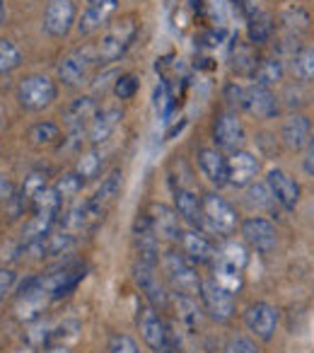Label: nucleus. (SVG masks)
<instances>
[{"label":"nucleus","instance_id":"nucleus-34","mask_svg":"<svg viewBox=\"0 0 314 353\" xmlns=\"http://www.w3.org/2000/svg\"><path fill=\"white\" fill-rule=\"evenodd\" d=\"M27 138L34 148H54L61 143V126L54 121H39L27 131Z\"/></svg>","mask_w":314,"mask_h":353},{"label":"nucleus","instance_id":"nucleus-3","mask_svg":"<svg viewBox=\"0 0 314 353\" xmlns=\"http://www.w3.org/2000/svg\"><path fill=\"white\" fill-rule=\"evenodd\" d=\"M201 206H203L206 230L216 232V235L225 237V240L230 235H235L237 228H240V218H237V211L232 208V203H227L218 194H203Z\"/></svg>","mask_w":314,"mask_h":353},{"label":"nucleus","instance_id":"nucleus-12","mask_svg":"<svg viewBox=\"0 0 314 353\" xmlns=\"http://www.w3.org/2000/svg\"><path fill=\"white\" fill-rule=\"evenodd\" d=\"M244 327L251 336H256L259 341H271L278 327V310L271 303H251L244 310Z\"/></svg>","mask_w":314,"mask_h":353},{"label":"nucleus","instance_id":"nucleus-48","mask_svg":"<svg viewBox=\"0 0 314 353\" xmlns=\"http://www.w3.org/2000/svg\"><path fill=\"white\" fill-rule=\"evenodd\" d=\"M302 170L309 176H314V136L309 138L307 148H304V157H302Z\"/></svg>","mask_w":314,"mask_h":353},{"label":"nucleus","instance_id":"nucleus-39","mask_svg":"<svg viewBox=\"0 0 314 353\" xmlns=\"http://www.w3.org/2000/svg\"><path fill=\"white\" fill-rule=\"evenodd\" d=\"M25 56H22L20 46L12 39H0V75L12 73L15 68H20Z\"/></svg>","mask_w":314,"mask_h":353},{"label":"nucleus","instance_id":"nucleus-7","mask_svg":"<svg viewBox=\"0 0 314 353\" xmlns=\"http://www.w3.org/2000/svg\"><path fill=\"white\" fill-rule=\"evenodd\" d=\"M133 281H136V285L140 288V293L145 295V300L155 310H167L169 307V303H172V293H167L163 279L157 276L155 266L136 261V264H133Z\"/></svg>","mask_w":314,"mask_h":353},{"label":"nucleus","instance_id":"nucleus-14","mask_svg":"<svg viewBox=\"0 0 314 353\" xmlns=\"http://www.w3.org/2000/svg\"><path fill=\"white\" fill-rule=\"evenodd\" d=\"M242 112H249L256 119H275L280 114V104L278 97L269 88H261V85L254 83V85H244Z\"/></svg>","mask_w":314,"mask_h":353},{"label":"nucleus","instance_id":"nucleus-21","mask_svg":"<svg viewBox=\"0 0 314 353\" xmlns=\"http://www.w3.org/2000/svg\"><path fill=\"white\" fill-rule=\"evenodd\" d=\"M196 160H198V167H201L203 176H206L213 187L222 189L230 184L227 157L222 155V150H218V148H201V150L196 152Z\"/></svg>","mask_w":314,"mask_h":353},{"label":"nucleus","instance_id":"nucleus-1","mask_svg":"<svg viewBox=\"0 0 314 353\" xmlns=\"http://www.w3.org/2000/svg\"><path fill=\"white\" fill-rule=\"evenodd\" d=\"M138 37V20L133 15H126L121 20L112 22V25L104 30L99 44L94 46V63H114L118 61L128 49L133 46Z\"/></svg>","mask_w":314,"mask_h":353},{"label":"nucleus","instance_id":"nucleus-28","mask_svg":"<svg viewBox=\"0 0 314 353\" xmlns=\"http://www.w3.org/2000/svg\"><path fill=\"white\" fill-rule=\"evenodd\" d=\"M237 44L232 46V54H230V65L240 78H254L256 68H259L261 59L256 56L254 44H244V41L235 39Z\"/></svg>","mask_w":314,"mask_h":353},{"label":"nucleus","instance_id":"nucleus-37","mask_svg":"<svg viewBox=\"0 0 314 353\" xmlns=\"http://www.w3.org/2000/svg\"><path fill=\"white\" fill-rule=\"evenodd\" d=\"M280 22H283L285 32L300 37L309 30V22L312 20H309V12L304 10L302 6H288L283 12H280Z\"/></svg>","mask_w":314,"mask_h":353},{"label":"nucleus","instance_id":"nucleus-2","mask_svg":"<svg viewBox=\"0 0 314 353\" xmlns=\"http://www.w3.org/2000/svg\"><path fill=\"white\" fill-rule=\"evenodd\" d=\"M163 269H165V276H167V281H169V285H172L174 293L196 295V298H198L203 279L198 276L196 264H193V261H189L187 256H184V252H182V254H179V252H174V250L165 252Z\"/></svg>","mask_w":314,"mask_h":353},{"label":"nucleus","instance_id":"nucleus-31","mask_svg":"<svg viewBox=\"0 0 314 353\" xmlns=\"http://www.w3.org/2000/svg\"><path fill=\"white\" fill-rule=\"evenodd\" d=\"M285 78V65H283V59H278V56H271V59H261L259 68H256L254 73V83L261 85V88H273V85L283 83Z\"/></svg>","mask_w":314,"mask_h":353},{"label":"nucleus","instance_id":"nucleus-26","mask_svg":"<svg viewBox=\"0 0 314 353\" xmlns=\"http://www.w3.org/2000/svg\"><path fill=\"white\" fill-rule=\"evenodd\" d=\"M172 303H174V307H177L179 324H182L189 334H196L198 329H203V312H206V310L198 305L196 295L172 293Z\"/></svg>","mask_w":314,"mask_h":353},{"label":"nucleus","instance_id":"nucleus-54","mask_svg":"<svg viewBox=\"0 0 314 353\" xmlns=\"http://www.w3.org/2000/svg\"><path fill=\"white\" fill-rule=\"evenodd\" d=\"M22 353H41V351H36V348H32V346H25L22 348Z\"/></svg>","mask_w":314,"mask_h":353},{"label":"nucleus","instance_id":"nucleus-47","mask_svg":"<svg viewBox=\"0 0 314 353\" xmlns=\"http://www.w3.org/2000/svg\"><path fill=\"white\" fill-rule=\"evenodd\" d=\"M12 196H15V184H12L10 176L0 172V206H6Z\"/></svg>","mask_w":314,"mask_h":353},{"label":"nucleus","instance_id":"nucleus-29","mask_svg":"<svg viewBox=\"0 0 314 353\" xmlns=\"http://www.w3.org/2000/svg\"><path fill=\"white\" fill-rule=\"evenodd\" d=\"M121 189H123V172L114 170L102 179L99 189L94 192L92 201L97 203V206H102V208H107V211H109V206H112V203L121 196Z\"/></svg>","mask_w":314,"mask_h":353},{"label":"nucleus","instance_id":"nucleus-53","mask_svg":"<svg viewBox=\"0 0 314 353\" xmlns=\"http://www.w3.org/2000/svg\"><path fill=\"white\" fill-rule=\"evenodd\" d=\"M8 17V8H6V0H0V27H3V22H6Z\"/></svg>","mask_w":314,"mask_h":353},{"label":"nucleus","instance_id":"nucleus-46","mask_svg":"<svg viewBox=\"0 0 314 353\" xmlns=\"http://www.w3.org/2000/svg\"><path fill=\"white\" fill-rule=\"evenodd\" d=\"M242 94H244V85L230 83L225 88V99L230 104V109H242Z\"/></svg>","mask_w":314,"mask_h":353},{"label":"nucleus","instance_id":"nucleus-42","mask_svg":"<svg viewBox=\"0 0 314 353\" xmlns=\"http://www.w3.org/2000/svg\"><path fill=\"white\" fill-rule=\"evenodd\" d=\"M138 92V78L133 73H123L118 75V80L114 83V94L118 99H131Z\"/></svg>","mask_w":314,"mask_h":353},{"label":"nucleus","instance_id":"nucleus-4","mask_svg":"<svg viewBox=\"0 0 314 353\" xmlns=\"http://www.w3.org/2000/svg\"><path fill=\"white\" fill-rule=\"evenodd\" d=\"M59 97V85L49 75H27L17 85V102L27 112H41Z\"/></svg>","mask_w":314,"mask_h":353},{"label":"nucleus","instance_id":"nucleus-18","mask_svg":"<svg viewBox=\"0 0 314 353\" xmlns=\"http://www.w3.org/2000/svg\"><path fill=\"white\" fill-rule=\"evenodd\" d=\"M240 8L247 15V32H249L251 44L259 46V44L271 41L273 30H275L273 17H271L269 12L261 10V8H256V3H251V0H240Z\"/></svg>","mask_w":314,"mask_h":353},{"label":"nucleus","instance_id":"nucleus-24","mask_svg":"<svg viewBox=\"0 0 314 353\" xmlns=\"http://www.w3.org/2000/svg\"><path fill=\"white\" fill-rule=\"evenodd\" d=\"M116 8H118V0H92L83 10V15H80L78 32L83 37H87V34H92V32L102 30L109 22V17L116 12Z\"/></svg>","mask_w":314,"mask_h":353},{"label":"nucleus","instance_id":"nucleus-5","mask_svg":"<svg viewBox=\"0 0 314 353\" xmlns=\"http://www.w3.org/2000/svg\"><path fill=\"white\" fill-rule=\"evenodd\" d=\"M136 327L140 332L143 341L147 343L152 353H172L169 348V334H167V322H165L157 310L150 303L138 305V314H136Z\"/></svg>","mask_w":314,"mask_h":353},{"label":"nucleus","instance_id":"nucleus-13","mask_svg":"<svg viewBox=\"0 0 314 353\" xmlns=\"http://www.w3.org/2000/svg\"><path fill=\"white\" fill-rule=\"evenodd\" d=\"M85 279V264L80 261H70V264H63L61 269H54L49 274L41 276V283L44 288L51 293V298H63L70 290L78 288V283Z\"/></svg>","mask_w":314,"mask_h":353},{"label":"nucleus","instance_id":"nucleus-19","mask_svg":"<svg viewBox=\"0 0 314 353\" xmlns=\"http://www.w3.org/2000/svg\"><path fill=\"white\" fill-rule=\"evenodd\" d=\"M182 252L189 261L193 264H213L218 259V247L211 242V237L206 232L196 230H184V237H182Z\"/></svg>","mask_w":314,"mask_h":353},{"label":"nucleus","instance_id":"nucleus-56","mask_svg":"<svg viewBox=\"0 0 314 353\" xmlns=\"http://www.w3.org/2000/svg\"><path fill=\"white\" fill-rule=\"evenodd\" d=\"M0 157H3V152H0Z\"/></svg>","mask_w":314,"mask_h":353},{"label":"nucleus","instance_id":"nucleus-20","mask_svg":"<svg viewBox=\"0 0 314 353\" xmlns=\"http://www.w3.org/2000/svg\"><path fill=\"white\" fill-rule=\"evenodd\" d=\"M172 192H174V208L177 213L189 223L191 228L196 230H206V221H203V206H201V196H198L193 189L182 187V184H172Z\"/></svg>","mask_w":314,"mask_h":353},{"label":"nucleus","instance_id":"nucleus-50","mask_svg":"<svg viewBox=\"0 0 314 353\" xmlns=\"http://www.w3.org/2000/svg\"><path fill=\"white\" fill-rule=\"evenodd\" d=\"M44 353H75V351L68 346V343H51V346L46 348Z\"/></svg>","mask_w":314,"mask_h":353},{"label":"nucleus","instance_id":"nucleus-52","mask_svg":"<svg viewBox=\"0 0 314 353\" xmlns=\"http://www.w3.org/2000/svg\"><path fill=\"white\" fill-rule=\"evenodd\" d=\"M184 126H187V121H184V119H182V121H179L177 126H172V128H169V131H167V138H174V136H177L179 131H182Z\"/></svg>","mask_w":314,"mask_h":353},{"label":"nucleus","instance_id":"nucleus-58","mask_svg":"<svg viewBox=\"0 0 314 353\" xmlns=\"http://www.w3.org/2000/svg\"><path fill=\"white\" fill-rule=\"evenodd\" d=\"M163 353H165V351H163Z\"/></svg>","mask_w":314,"mask_h":353},{"label":"nucleus","instance_id":"nucleus-49","mask_svg":"<svg viewBox=\"0 0 314 353\" xmlns=\"http://www.w3.org/2000/svg\"><path fill=\"white\" fill-rule=\"evenodd\" d=\"M203 348H206V353H227V343H222L220 339H216V336H208Z\"/></svg>","mask_w":314,"mask_h":353},{"label":"nucleus","instance_id":"nucleus-9","mask_svg":"<svg viewBox=\"0 0 314 353\" xmlns=\"http://www.w3.org/2000/svg\"><path fill=\"white\" fill-rule=\"evenodd\" d=\"M147 221H150L152 230L160 240L165 242H182L184 228H182V216L177 213V208L167 206V203L152 201L145 211Z\"/></svg>","mask_w":314,"mask_h":353},{"label":"nucleus","instance_id":"nucleus-16","mask_svg":"<svg viewBox=\"0 0 314 353\" xmlns=\"http://www.w3.org/2000/svg\"><path fill=\"white\" fill-rule=\"evenodd\" d=\"M90 63H94V56H90L87 51H83V49L70 51V54H65L63 59L59 61L56 75H59V80L65 88H80V85L87 80Z\"/></svg>","mask_w":314,"mask_h":353},{"label":"nucleus","instance_id":"nucleus-22","mask_svg":"<svg viewBox=\"0 0 314 353\" xmlns=\"http://www.w3.org/2000/svg\"><path fill=\"white\" fill-rule=\"evenodd\" d=\"M266 184L271 187L275 201L280 203V208H283V211H295V208H297V203H300V184L295 182L288 172L271 170L269 174H266Z\"/></svg>","mask_w":314,"mask_h":353},{"label":"nucleus","instance_id":"nucleus-15","mask_svg":"<svg viewBox=\"0 0 314 353\" xmlns=\"http://www.w3.org/2000/svg\"><path fill=\"white\" fill-rule=\"evenodd\" d=\"M133 245H136L138 261L157 266V261H160V237L155 235L145 213H138L136 223H133Z\"/></svg>","mask_w":314,"mask_h":353},{"label":"nucleus","instance_id":"nucleus-38","mask_svg":"<svg viewBox=\"0 0 314 353\" xmlns=\"http://www.w3.org/2000/svg\"><path fill=\"white\" fill-rule=\"evenodd\" d=\"M49 187V172L46 170H32L30 174L25 176V184H22V199H25L27 208L32 206L36 196H39L44 189Z\"/></svg>","mask_w":314,"mask_h":353},{"label":"nucleus","instance_id":"nucleus-25","mask_svg":"<svg viewBox=\"0 0 314 353\" xmlns=\"http://www.w3.org/2000/svg\"><path fill=\"white\" fill-rule=\"evenodd\" d=\"M97 102L92 97H78L63 112V123L68 128V133H85V126H90V121L97 117Z\"/></svg>","mask_w":314,"mask_h":353},{"label":"nucleus","instance_id":"nucleus-43","mask_svg":"<svg viewBox=\"0 0 314 353\" xmlns=\"http://www.w3.org/2000/svg\"><path fill=\"white\" fill-rule=\"evenodd\" d=\"M109 353H140V348L128 334H112L109 336Z\"/></svg>","mask_w":314,"mask_h":353},{"label":"nucleus","instance_id":"nucleus-10","mask_svg":"<svg viewBox=\"0 0 314 353\" xmlns=\"http://www.w3.org/2000/svg\"><path fill=\"white\" fill-rule=\"evenodd\" d=\"M240 232H242V240L254 252H259V254H271L275 250V245H278L275 225L264 216H251L247 221H242Z\"/></svg>","mask_w":314,"mask_h":353},{"label":"nucleus","instance_id":"nucleus-44","mask_svg":"<svg viewBox=\"0 0 314 353\" xmlns=\"http://www.w3.org/2000/svg\"><path fill=\"white\" fill-rule=\"evenodd\" d=\"M227 353H259V346L244 334H235L227 341Z\"/></svg>","mask_w":314,"mask_h":353},{"label":"nucleus","instance_id":"nucleus-41","mask_svg":"<svg viewBox=\"0 0 314 353\" xmlns=\"http://www.w3.org/2000/svg\"><path fill=\"white\" fill-rule=\"evenodd\" d=\"M54 187H56V192L61 194L63 201H70V199H75L80 192H83L85 179L78 174V172H65L63 176H59V182H56Z\"/></svg>","mask_w":314,"mask_h":353},{"label":"nucleus","instance_id":"nucleus-40","mask_svg":"<svg viewBox=\"0 0 314 353\" xmlns=\"http://www.w3.org/2000/svg\"><path fill=\"white\" fill-rule=\"evenodd\" d=\"M218 259L227 261V264H232V266H237V269L244 271L247 261H249V254H247L244 245H240V242H235V240H227L225 245L218 250Z\"/></svg>","mask_w":314,"mask_h":353},{"label":"nucleus","instance_id":"nucleus-36","mask_svg":"<svg viewBox=\"0 0 314 353\" xmlns=\"http://www.w3.org/2000/svg\"><path fill=\"white\" fill-rule=\"evenodd\" d=\"M102 165H104V155H102V150H99L97 145H92V148H90V150L80 152L78 165H75V172H78V174L83 176L85 182H90V179H94V176H99V172H102Z\"/></svg>","mask_w":314,"mask_h":353},{"label":"nucleus","instance_id":"nucleus-51","mask_svg":"<svg viewBox=\"0 0 314 353\" xmlns=\"http://www.w3.org/2000/svg\"><path fill=\"white\" fill-rule=\"evenodd\" d=\"M285 94H288V97H295V90H293V85H290V88L285 90ZM285 104H288L290 109H295V107H300V104H304V102H302V99H288V102H285Z\"/></svg>","mask_w":314,"mask_h":353},{"label":"nucleus","instance_id":"nucleus-32","mask_svg":"<svg viewBox=\"0 0 314 353\" xmlns=\"http://www.w3.org/2000/svg\"><path fill=\"white\" fill-rule=\"evenodd\" d=\"M290 68L297 83H314V46H300L297 54L290 59Z\"/></svg>","mask_w":314,"mask_h":353},{"label":"nucleus","instance_id":"nucleus-55","mask_svg":"<svg viewBox=\"0 0 314 353\" xmlns=\"http://www.w3.org/2000/svg\"><path fill=\"white\" fill-rule=\"evenodd\" d=\"M0 126H3V114H0Z\"/></svg>","mask_w":314,"mask_h":353},{"label":"nucleus","instance_id":"nucleus-33","mask_svg":"<svg viewBox=\"0 0 314 353\" xmlns=\"http://www.w3.org/2000/svg\"><path fill=\"white\" fill-rule=\"evenodd\" d=\"M51 341H54V324H51L49 319L39 317V319H34V322H30V327H27V332H25V346H32V348H36V351H41V348H49Z\"/></svg>","mask_w":314,"mask_h":353},{"label":"nucleus","instance_id":"nucleus-35","mask_svg":"<svg viewBox=\"0 0 314 353\" xmlns=\"http://www.w3.org/2000/svg\"><path fill=\"white\" fill-rule=\"evenodd\" d=\"M247 203H249L251 208H259V211H273L275 206H280L278 201H275L273 192H271V187L264 182H251L249 187H247Z\"/></svg>","mask_w":314,"mask_h":353},{"label":"nucleus","instance_id":"nucleus-11","mask_svg":"<svg viewBox=\"0 0 314 353\" xmlns=\"http://www.w3.org/2000/svg\"><path fill=\"white\" fill-rule=\"evenodd\" d=\"M78 17V10H75L73 0H49V6L44 10V20H41V30L51 37V39H63Z\"/></svg>","mask_w":314,"mask_h":353},{"label":"nucleus","instance_id":"nucleus-8","mask_svg":"<svg viewBox=\"0 0 314 353\" xmlns=\"http://www.w3.org/2000/svg\"><path fill=\"white\" fill-rule=\"evenodd\" d=\"M213 141H216L218 150L222 152H237L244 148L247 133H244V123L237 117L235 112H220L216 117L213 123Z\"/></svg>","mask_w":314,"mask_h":353},{"label":"nucleus","instance_id":"nucleus-17","mask_svg":"<svg viewBox=\"0 0 314 353\" xmlns=\"http://www.w3.org/2000/svg\"><path fill=\"white\" fill-rule=\"evenodd\" d=\"M261 170V162L254 152L249 150H237L227 157V174H230V184L237 189H247L251 182H256Z\"/></svg>","mask_w":314,"mask_h":353},{"label":"nucleus","instance_id":"nucleus-23","mask_svg":"<svg viewBox=\"0 0 314 353\" xmlns=\"http://www.w3.org/2000/svg\"><path fill=\"white\" fill-rule=\"evenodd\" d=\"M312 138V121L304 114L293 112L285 117L283 128H280V141L288 150H304Z\"/></svg>","mask_w":314,"mask_h":353},{"label":"nucleus","instance_id":"nucleus-6","mask_svg":"<svg viewBox=\"0 0 314 353\" xmlns=\"http://www.w3.org/2000/svg\"><path fill=\"white\" fill-rule=\"evenodd\" d=\"M201 305L206 310V314L218 324H227L232 317H235V295L227 293L218 281L213 279H203L201 283Z\"/></svg>","mask_w":314,"mask_h":353},{"label":"nucleus","instance_id":"nucleus-27","mask_svg":"<svg viewBox=\"0 0 314 353\" xmlns=\"http://www.w3.org/2000/svg\"><path fill=\"white\" fill-rule=\"evenodd\" d=\"M121 119H123L121 109H102V112H97V117H94L87 126L90 143H92V145H99V143L109 141V136L116 131Z\"/></svg>","mask_w":314,"mask_h":353},{"label":"nucleus","instance_id":"nucleus-45","mask_svg":"<svg viewBox=\"0 0 314 353\" xmlns=\"http://www.w3.org/2000/svg\"><path fill=\"white\" fill-rule=\"evenodd\" d=\"M15 283H17V274L10 266H3V269H0V303L12 293Z\"/></svg>","mask_w":314,"mask_h":353},{"label":"nucleus","instance_id":"nucleus-57","mask_svg":"<svg viewBox=\"0 0 314 353\" xmlns=\"http://www.w3.org/2000/svg\"><path fill=\"white\" fill-rule=\"evenodd\" d=\"M90 3H92V0H90Z\"/></svg>","mask_w":314,"mask_h":353},{"label":"nucleus","instance_id":"nucleus-30","mask_svg":"<svg viewBox=\"0 0 314 353\" xmlns=\"http://www.w3.org/2000/svg\"><path fill=\"white\" fill-rule=\"evenodd\" d=\"M213 281H218L227 293L235 295V293H240L242 285H244V274H242V269H237V266L227 264V261H222V259H216L213 261Z\"/></svg>","mask_w":314,"mask_h":353}]
</instances>
